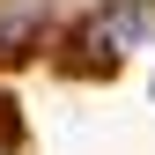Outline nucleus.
<instances>
[{"instance_id":"nucleus-1","label":"nucleus","mask_w":155,"mask_h":155,"mask_svg":"<svg viewBox=\"0 0 155 155\" xmlns=\"http://www.w3.org/2000/svg\"><path fill=\"white\" fill-rule=\"evenodd\" d=\"M140 37H155V0H118V8H104L81 30V52L89 59H118V52H133Z\"/></svg>"},{"instance_id":"nucleus-2","label":"nucleus","mask_w":155,"mask_h":155,"mask_svg":"<svg viewBox=\"0 0 155 155\" xmlns=\"http://www.w3.org/2000/svg\"><path fill=\"white\" fill-rule=\"evenodd\" d=\"M30 30H37V15H15V22H0V52H8V45H22Z\"/></svg>"}]
</instances>
